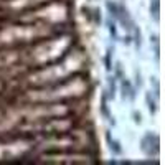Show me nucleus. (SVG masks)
Listing matches in <instances>:
<instances>
[{"label": "nucleus", "mask_w": 165, "mask_h": 165, "mask_svg": "<svg viewBox=\"0 0 165 165\" xmlns=\"http://www.w3.org/2000/svg\"><path fill=\"white\" fill-rule=\"evenodd\" d=\"M154 17L158 20V0H154Z\"/></svg>", "instance_id": "f257e3e1"}]
</instances>
